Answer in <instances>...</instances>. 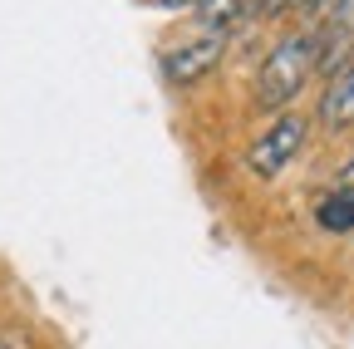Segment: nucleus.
Listing matches in <instances>:
<instances>
[{
    "label": "nucleus",
    "mask_w": 354,
    "mask_h": 349,
    "mask_svg": "<svg viewBox=\"0 0 354 349\" xmlns=\"http://www.w3.org/2000/svg\"><path fill=\"white\" fill-rule=\"evenodd\" d=\"M315 222L325 232H354V187H335L320 207H315Z\"/></svg>",
    "instance_id": "6"
},
{
    "label": "nucleus",
    "mask_w": 354,
    "mask_h": 349,
    "mask_svg": "<svg viewBox=\"0 0 354 349\" xmlns=\"http://www.w3.org/2000/svg\"><path fill=\"white\" fill-rule=\"evenodd\" d=\"M221 50H227V35H192L187 45H177L162 55V74L167 84H177V89H187V84H197L202 74L216 69Z\"/></svg>",
    "instance_id": "3"
},
{
    "label": "nucleus",
    "mask_w": 354,
    "mask_h": 349,
    "mask_svg": "<svg viewBox=\"0 0 354 349\" xmlns=\"http://www.w3.org/2000/svg\"><path fill=\"white\" fill-rule=\"evenodd\" d=\"M290 10H320V0H286Z\"/></svg>",
    "instance_id": "10"
},
{
    "label": "nucleus",
    "mask_w": 354,
    "mask_h": 349,
    "mask_svg": "<svg viewBox=\"0 0 354 349\" xmlns=\"http://www.w3.org/2000/svg\"><path fill=\"white\" fill-rule=\"evenodd\" d=\"M0 349H30V344H25L20 334H0Z\"/></svg>",
    "instance_id": "8"
},
{
    "label": "nucleus",
    "mask_w": 354,
    "mask_h": 349,
    "mask_svg": "<svg viewBox=\"0 0 354 349\" xmlns=\"http://www.w3.org/2000/svg\"><path fill=\"white\" fill-rule=\"evenodd\" d=\"M162 6H172V10H177V6H197V0H162Z\"/></svg>",
    "instance_id": "11"
},
{
    "label": "nucleus",
    "mask_w": 354,
    "mask_h": 349,
    "mask_svg": "<svg viewBox=\"0 0 354 349\" xmlns=\"http://www.w3.org/2000/svg\"><path fill=\"white\" fill-rule=\"evenodd\" d=\"M246 10H251V0H197L192 20H197V35H227Z\"/></svg>",
    "instance_id": "5"
},
{
    "label": "nucleus",
    "mask_w": 354,
    "mask_h": 349,
    "mask_svg": "<svg viewBox=\"0 0 354 349\" xmlns=\"http://www.w3.org/2000/svg\"><path fill=\"white\" fill-rule=\"evenodd\" d=\"M325 30H335V35H354V0H335L330 15H325Z\"/></svg>",
    "instance_id": "7"
},
{
    "label": "nucleus",
    "mask_w": 354,
    "mask_h": 349,
    "mask_svg": "<svg viewBox=\"0 0 354 349\" xmlns=\"http://www.w3.org/2000/svg\"><path fill=\"white\" fill-rule=\"evenodd\" d=\"M320 123L330 128V133H339V128L354 123V64L330 74L325 94H320Z\"/></svg>",
    "instance_id": "4"
},
{
    "label": "nucleus",
    "mask_w": 354,
    "mask_h": 349,
    "mask_svg": "<svg viewBox=\"0 0 354 349\" xmlns=\"http://www.w3.org/2000/svg\"><path fill=\"white\" fill-rule=\"evenodd\" d=\"M305 148V123L295 118V113H281L266 133L251 143V153H246V162H251V172L256 178H281V172L295 162V153Z\"/></svg>",
    "instance_id": "2"
},
{
    "label": "nucleus",
    "mask_w": 354,
    "mask_h": 349,
    "mask_svg": "<svg viewBox=\"0 0 354 349\" xmlns=\"http://www.w3.org/2000/svg\"><path fill=\"white\" fill-rule=\"evenodd\" d=\"M339 187H354V158L344 162V172H339Z\"/></svg>",
    "instance_id": "9"
},
{
    "label": "nucleus",
    "mask_w": 354,
    "mask_h": 349,
    "mask_svg": "<svg viewBox=\"0 0 354 349\" xmlns=\"http://www.w3.org/2000/svg\"><path fill=\"white\" fill-rule=\"evenodd\" d=\"M310 69H315V35H286L281 45H271V55L261 59V74H256V104L281 113L300 89Z\"/></svg>",
    "instance_id": "1"
}]
</instances>
